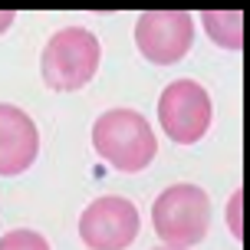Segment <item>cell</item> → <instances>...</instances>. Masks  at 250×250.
<instances>
[{
  "label": "cell",
  "instance_id": "obj_5",
  "mask_svg": "<svg viewBox=\"0 0 250 250\" xmlns=\"http://www.w3.org/2000/svg\"><path fill=\"white\" fill-rule=\"evenodd\" d=\"M194 43V20L185 10H148L135 23V46L148 62L171 66Z\"/></svg>",
  "mask_w": 250,
  "mask_h": 250
},
{
  "label": "cell",
  "instance_id": "obj_12",
  "mask_svg": "<svg viewBox=\"0 0 250 250\" xmlns=\"http://www.w3.org/2000/svg\"><path fill=\"white\" fill-rule=\"evenodd\" d=\"M168 250H178V247H168Z\"/></svg>",
  "mask_w": 250,
  "mask_h": 250
},
{
  "label": "cell",
  "instance_id": "obj_2",
  "mask_svg": "<svg viewBox=\"0 0 250 250\" xmlns=\"http://www.w3.org/2000/svg\"><path fill=\"white\" fill-rule=\"evenodd\" d=\"M99 56H102V46L89 30L62 26L60 33L50 37V43L43 46V56H40L43 83L53 92H76L96 76Z\"/></svg>",
  "mask_w": 250,
  "mask_h": 250
},
{
  "label": "cell",
  "instance_id": "obj_9",
  "mask_svg": "<svg viewBox=\"0 0 250 250\" xmlns=\"http://www.w3.org/2000/svg\"><path fill=\"white\" fill-rule=\"evenodd\" d=\"M0 250H50L46 237L40 230H26V227H17L10 234L0 237Z\"/></svg>",
  "mask_w": 250,
  "mask_h": 250
},
{
  "label": "cell",
  "instance_id": "obj_1",
  "mask_svg": "<svg viewBox=\"0 0 250 250\" xmlns=\"http://www.w3.org/2000/svg\"><path fill=\"white\" fill-rule=\"evenodd\" d=\"M92 145L115 171L135 175L155 162V132L151 125L132 109H109L92 125Z\"/></svg>",
  "mask_w": 250,
  "mask_h": 250
},
{
  "label": "cell",
  "instance_id": "obj_4",
  "mask_svg": "<svg viewBox=\"0 0 250 250\" xmlns=\"http://www.w3.org/2000/svg\"><path fill=\"white\" fill-rule=\"evenodd\" d=\"M214 105L208 89L194 79H175L158 99V122L175 145H194L208 135Z\"/></svg>",
  "mask_w": 250,
  "mask_h": 250
},
{
  "label": "cell",
  "instance_id": "obj_10",
  "mask_svg": "<svg viewBox=\"0 0 250 250\" xmlns=\"http://www.w3.org/2000/svg\"><path fill=\"white\" fill-rule=\"evenodd\" d=\"M240 198H244V191H234V194H230V204H227V224H230V234H234V237H244V230H240Z\"/></svg>",
  "mask_w": 250,
  "mask_h": 250
},
{
  "label": "cell",
  "instance_id": "obj_7",
  "mask_svg": "<svg viewBox=\"0 0 250 250\" xmlns=\"http://www.w3.org/2000/svg\"><path fill=\"white\" fill-rule=\"evenodd\" d=\"M37 122L10 102H0V175H20L37 162Z\"/></svg>",
  "mask_w": 250,
  "mask_h": 250
},
{
  "label": "cell",
  "instance_id": "obj_3",
  "mask_svg": "<svg viewBox=\"0 0 250 250\" xmlns=\"http://www.w3.org/2000/svg\"><path fill=\"white\" fill-rule=\"evenodd\" d=\"M155 234L168 247L188 250L208 237L211 227V198L198 185H171L151 204Z\"/></svg>",
  "mask_w": 250,
  "mask_h": 250
},
{
  "label": "cell",
  "instance_id": "obj_6",
  "mask_svg": "<svg viewBox=\"0 0 250 250\" xmlns=\"http://www.w3.org/2000/svg\"><path fill=\"white\" fill-rule=\"evenodd\" d=\"M138 211L132 201L105 194L79 214V237L89 250H125L138 237Z\"/></svg>",
  "mask_w": 250,
  "mask_h": 250
},
{
  "label": "cell",
  "instance_id": "obj_8",
  "mask_svg": "<svg viewBox=\"0 0 250 250\" xmlns=\"http://www.w3.org/2000/svg\"><path fill=\"white\" fill-rule=\"evenodd\" d=\"M204 30L211 40L224 50H244V13L234 10H208L204 13Z\"/></svg>",
  "mask_w": 250,
  "mask_h": 250
},
{
  "label": "cell",
  "instance_id": "obj_11",
  "mask_svg": "<svg viewBox=\"0 0 250 250\" xmlns=\"http://www.w3.org/2000/svg\"><path fill=\"white\" fill-rule=\"evenodd\" d=\"M10 23H13V10H0V33L10 30Z\"/></svg>",
  "mask_w": 250,
  "mask_h": 250
}]
</instances>
